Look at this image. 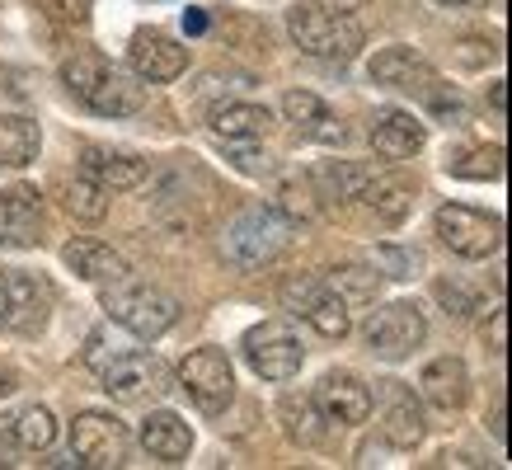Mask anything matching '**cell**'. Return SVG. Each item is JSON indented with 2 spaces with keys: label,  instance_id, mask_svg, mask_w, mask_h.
I'll return each instance as SVG.
<instances>
[{
  "label": "cell",
  "instance_id": "22",
  "mask_svg": "<svg viewBox=\"0 0 512 470\" xmlns=\"http://www.w3.org/2000/svg\"><path fill=\"white\" fill-rule=\"evenodd\" d=\"M419 386H423V395H428L437 409H461V405H466V395H470L466 362L451 358V353H447V358H433L428 367H423Z\"/></svg>",
  "mask_w": 512,
  "mask_h": 470
},
{
  "label": "cell",
  "instance_id": "20",
  "mask_svg": "<svg viewBox=\"0 0 512 470\" xmlns=\"http://www.w3.org/2000/svg\"><path fill=\"white\" fill-rule=\"evenodd\" d=\"M141 447L156 461H165V466H179L193 452V428L179 414H170V409H156L151 419L141 423Z\"/></svg>",
  "mask_w": 512,
  "mask_h": 470
},
{
  "label": "cell",
  "instance_id": "16",
  "mask_svg": "<svg viewBox=\"0 0 512 470\" xmlns=\"http://www.w3.org/2000/svg\"><path fill=\"white\" fill-rule=\"evenodd\" d=\"M127 62L137 71L141 80H151V85H165V80H179L188 71V52L174 38L156 29H141L132 33V47H127Z\"/></svg>",
  "mask_w": 512,
  "mask_h": 470
},
{
  "label": "cell",
  "instance_id": "13",
  "mask_svg": "<svg viewBox=\"0 0 512 470\" xmlns=\"http://www.w3.org/2000/svg\"><path fill=\"white\" fill-rule=\"evenodd\" d=\"M43 240V198L38 188H0V250H33Z\"/></svg>",
  "mask_w": 512,
  "mask_h": 470
},
{
  "label": "cell",
  "instance_id": "33",
  "mask_svg": "<svg viewBox=\"0 0 512 470\" xmlns=\"http://www.w3.org/2000/svg\"><path fill=\"white\" fill-rule=\"evenodd\" d=\"M123 348H127L123 339H109V329H94V334H90V348H85V362H90L94 372H99V367H104L109 358H118Z\"/></svg>",
  "mask_w": 512,
  "mask_h": 470
},
{
  "label": "cell",
  "instance_id": "25",
  "mask_svg": "<svg viewBox=\"0 0 512 470\" xmlns=\"http://www.w3.org/2000/svg\"><path fill=\"white\" fill-rule=\"evenodd\" d=\"M264 132H268V109H259V104H221L212 113V137L226 141V146L259 141Z\"/></svg>",
  "mask_w": 512,
  "mask_h": 470
},
{
  "label": "cell",
  "instance_id": "36",
  "mask_svg": "<svg viewBox=\"0 0 512 470\" xmlns=\"http://www.w3.org/2000/svg\"><path fill=\"white\" fill-rule=\"evenodd\" d=\"M489 344H494V353H503L508 348V315L494 311V329H489Z\"/></svg>",
  "mask_w": 512,
  "mask_h": 470
},
{
  "label": "cell",
  "instance_id": "19",
  "mask_svg": "<svg viewBox=\"0 0 512 470\" xmlns=\"http://www.w3.org/2000/svg\"><path fill=\"white\" fill-rule=\"evenodd\" d=\"M282 113H287V123H292L306 141H343V118L329 113V104L320 99V94L292 90L287 99H282Z\"/></svg>",
  "mask_w": 512,
  "mask_h": 470
},
{
  "label": "cell",
  "instance_id": "28",
  "mask_svg": "<svg viewBox=\"0 0 512 470\" xmlns=\"http://www.w3.org/2000/svg\"><path fill=\"white\" fill-rule=\"evenodd\" d=\"M10 438H15L24 452H43V447H52V438H57V419H52L43 405H33L10 423Z\"/></svg>",
  "mask_w": 512,
  "mask_h": 470
},
{
  "label": "cell",
  "instance_id": "40",
  "mask_svg": "<svg viewBox=\"0 0 512 470\" xmlns=\"http://www.w3.org/2000/svg\"><path fill=\"white\" fill-rule=\"evenodd\" d=\"M5 391H10V386H5V376H0V395H5Z\"/></svg>",
  "mask_w": 512,
  "mask_h": 470
},
{
  "label": "cell",
  "instance_id": "34",
  "mask_svg": "<svg viewBox=\"0 0 512 470\" xmlns=\"http://www.w3.org/2000/svg\"><path fill=\"white\" fill-rule=\"evenodd\" d=\"M437 297L447 301V306H451L456 315H475V311H480V301L470 297V292L461 287V282H437Z\"/></svg>",
  "mask_w": 512,
  "mask_h": 470
},
{
  "label": "cell",
  "instance_id": "31",
  "mask_svg": "<svg viewBox=\"0 0 512 470\" xmlns=\"http://www.w3.org/2000/svg\"><path fill=\"white\" fill-rule=\"evenodd\" d=\"M447 170L456 174V179H498V174H503V156L489 151V146H470V151L447 160Z\"/></svg>",
  "mask_w": 512,
  "mask_h": 470
},
{
  "label": "cell",
  "instance_id": "9",
  "mask_svg": "<svg viewBox=\"0 0 512 470\" xmlns=\"http://www.w3.org/2000/svg\"><path fill=\"white\" fill-rule=\"evenodd\" d=\"M437 235L451 254L461 259H489V254L503 245V221L489 217V212H475V207H461V203H447L437 207Z\"/></svg>",
  "mask_w": 512,
  "mask_h": 470
},
{
  "label": "cell",
  "instance_id": "4",
  "mask_svg": "<svg viewBox=\"0 0 512 470\" xmlns=\"http://www.w3.org/2000/svg\"><path fill=\"white\" fill-rule=\"evenodd\" d=\"M292 245V221L278 217L273 207H245L221 235V259L231 268H264Z\"/></svg>",
  "mask_w": 512,
  "mask_h": 470
},
{
  "label": "cell",
  "instance_id": "14",
  "mask_svg": "<svg viewBox=\"0 0 512 470\" xmlns=\"http://www.w3.org/2000/svg\"><path fill=\"white\" fill-rule=\"evenodd\" d=\"M311 405L320 409V419L325 423L353 428V423H367V414H372V391H367L353 372H329L325 381L315 386Z\"/></svg>",
  "mask_w": 512,
  "mask_h": 470
},
{
  "label": "cell",
  "instance_id": "15",
  "mask_svg": "<svg viewBox=\"0 0 512 470\" xmlns=\"http://www.w3.org/2000/svg\"><path fill=\"white\" fill-rule=\"evenodd\" d=\"M376 391H381V438L390 447H419L423 442V409L414 400V391L404 386V381H376Z\"/></svg>",
  "mask_w": 512,
  "mask_h": 470
},
{
  "label": "cell",
  "instance_id": "17",
  "mask_svg": "<svg viewBox=\"0 0 512 470\" xmlns=\"http://www.w3.org/2000/svg\"><path fill=\"white\" fill-rule=\"evenodd\" d=\"M423 141H428V132H423V123L414 118V113L381 109L372 118V146H376V156L409 160V156H419V151H423Z\"/></svg>",
  "mask_w": 512,
  "mask_h": 470
},
{
  "label": "cell",
  "instance_id": "21",
  "mask_svg": "<svg viewBox=\"0 0 512 470\" xmlns=\"http://www.w3.org/2000/svg\"><path fill=\"white\" fill-rule=\"evenodd\" d=\"M357 198L372 207V217L381 221V226H400V221L409 217V207H414V184L400 179V174H372Z\"/></svg>",
  "mask_w": 512,
  "mask_h": 470
},
{
  "label": "cell",
  "instance_id": "2",
  "mask_svg": "<svg viewBox=\"0 0 512 470\" xmlns=\"http://www.w3.org/2000/svg\"><path fill=\"white\" fill-rule=\"evenodd\" d=\"M99 306L109 311L113 325L132 329L137 339H160V334L179 320V301H174L170 292H160V287H151V282L127 278V273L104 287Z\"/></svg>",
  "mask_w": 512,
  "mask_h": 470
},
{
  "label": "cell",
  "instance_id": "37",
  "mask_svg": "<svg viewBox=\"0 0 512 470\" xmlns=\"http://www.w3.org/2000/svg\"><path fill=\"white\" fill-rule=\"evenodd\" d=\"M184 29H188V33H202V29H207V15H202V10H193V15H184Z\"/></svg>",
  "mask_w": 512,
  "mask_h": 470
},
{
  "label": "cell",
  "instance_id": "39",
  "mask_svg": "<svg viewBox=\"0 0 512 470\" xmlns=\"http://www.w3.org/2000/svg\"><path fill=\"white\" fill-rule=\"evenodd\" d=\"M437 5H451V10H456V5H466V0H437Z\"/></svg>",
  "mask_w": 512,
  "mask_h": 470
},
{
  "label": "cell",
  "instance_id": "6",
  "mask_svg": "<svg viewBox=\"0 0 512 470\" xmlns=\"http://www.w3.org/2000/svg\"><path fill=\"white\" fill-rule=\"evenodd\" d=\"M423 334H428V320L414 301H390V306H376L367 315V325H362V339L372 348L376 358L386 362H400L409 358L414 348L423 344Z\"/></svg>",
  "mask_w": 512,
  "mask_h": 470
},
{
  "label": "cell",
  "instance_id": "1",
  "mask_svg": "<svg viewBox=\"0 0 512 470\" xmlns=\"http://www.w3.org/2000/svg\"><path fill=\"white\" fill-rule=\"evenodd\" d=\"M62 80L85 109L104 113V118H127V113H137L141 104H146V85L123 76V71L109 66L99 52H76V57H66Z\"/></svg>",
  "mask_w": 512,
  "mask_h": 470
},
{
  "label": "cell",
  "instance_id": "29",
  "mask_svg": "<svg viewBox=\"0 0 512 470\" xmlns=\"http://www.w3.org/2000/svg\"><path fill=\"white\" fill-rule=\"evenodd\" d=\"M367 179H372V170H362V165H348V160H339V165H325V170L315 174V184L325 188V198H339V203H353Z\"/></svg>",
  "mask_w": 512,
  "mask_h": 470
},
{
  "label": "cell",
  "instance_id": "35",
  "mask_svg": "<svg viewBox=\"0 0 512 470\" xmlns=\"http://www.w3.org/2000/svg\"><path fill=\"white\" fill-rule=\"evenodd\" d=\"M235 165H240V170L245 174H268V156H259V151H235Z\"/></svg>",
  "mask_w": 512,
  "mask_h": 470
},
{
  "label": "cell",
  "instance_id": "7",
  "mask_svg": "<svg viewBox=\"0 0 512 470\" xmlns=\"http://www.w3.org/2000/svg\"><path fill=\"white\" fill-rule=\"evenodd\" d=\"M127 447H132V433H127V423L113 419V414L85 409V414L71 423V456H76V466H94V470L123 466Z\"/></svg>",
  "mask_w": 512,
  "mask_h": 470
},
{
  "label": "cell",
  "instance_id": "27",
  "mask_svg": "<svg viewBox=\"0 0 512 470\" xmlns=\"http://www.w3.org/2000/svg\"><path fill=\"white\" fill-rule=\"evenodd\" d=\"M66 212H71L76 221H99L104 212H109V188L94 184L90 174L71 179V184H66Z\"/></svg>",
  "mask_w": 512,
  "mask_h": 470
},
{
  "label": "cell",
  "instance_id": "18",
  "mask_svg": "<svg viewBox=\"0 0 512 470\" xmlns=\"http://www.w3.org/2000/svg\"><path fill=\"white\" fill-rule=\"evenodd\" d=\"M372 80H381V85H395V90H423V94L437 90L433 66L423 62L414 47H386V52H376Z\"/></svg>",
  "mask_w": 512,
  "mask_h": 470
},
{
  "label": "cell",
  "instance_id": "12",
  "mask_svg": "<svg viewBox=\"0 0 512 470\" xmlns=\"http://www.w3.org/2000/svg\"><path fill=\"white\" fill-rule=\"evenodd\" d=\"M99 381L113 400H146V395L165 391V367L141 348H123L118 358H109L99 367Z\"/></svg>",
  "mask_w": 512,
  "mask_h": 470
},
{
  "label": "cell",
  "instance_id": "11",
  "mask_svg": "<svg viewBox=\"0 0 512 470\" xmlns=\"http://www.w3.org/2000/svg\"><path fill=\"white\" fill-rule=\"evenodd\" d=\"M179 386L193 395V405H198L202 414H221L235 395L231 358H226L221 348H193V353L179 362Z\"/></svg>",
  "mask_w": 512,
  "mask_h": 470
},
{
  "label": "cell",
  "instance_id": "26",
  "mask_svg": "<svg viewBox=\"0 0 512 470\" xmlns=\"http://www.w3.org/2000/svg\"><path fill=\"white\" fill-rule=\"evenodd\" d=\"M38 146H43V132L33 118H19V113H0V165H29L38 160Z\"/></svg>",
  "mask_w": 512,
  "mask_h": 470
},
{
  "label": "cell",
  "instance_id": "8",
  "mask_svg": "<svg viewBox=\"0 0 512 470\" xmlns=\"http://www.w3.org/2000/svg\"><path fill=\"white\" fill-rule=\"evenodd\" d=\"M245 358L264 381H292L306 362V348L296 339V329L287 320H264L245 334Z\"/></svg>",
  "mask_w": 512,
  "mask_h": 470
},
{
  "label": "cell",
  "instance_id": "30",
  "mask_svg": "<svg viewBox=\"0 0 512 470\" xmlns=\"http://www.w3.org/2000/svg\"><path fill=\"white\" fill-rule=\"evenodd\" d=\"M278 217H287L296 226V221H315V212H320V203H315V184H306V179H287V184L278 188V207H273Z\"/></svg>",
  "mask_w": 512,
  "mask_h": 470
},
{
  "label": "cell",
  "instance_id": "24",
  "mask_svg": "<svg viewBox=\"0 0 512 470\" xmlns=\"http://www.w3.org/2000/svg\"><path fill=\"white\" fill-rule=\"evenodd\" d=\"M85 174H90L94 184H104L109 193H127V188L146 184V160L123 156V151H99V146H90V151H85Z\"/></svg>",
  "mask_w": 512,
  "mask_h": 470
},
{
  "label": "cell",
  "instance_id": "38",
  "mask_svg": "<svg viewBox=\"0 0 512 470\" xmlns=\"http://www.w3.org/2000/svg\"><path fill=\"white\" fill-rule=\"evenodd\" d=\"M329 10H362V5H367V0H325Z\"/></svg>",
  "mask_w": 512,
  "mask_h": 470
},
{
  "label": "cell",
  "instance_id": "32",
  "mask_svg": "<svg viewBox=\"0 0 512 470\" xmlns=\"http://www.w3.org/2000/svg\"><path fill=\"white\" fill-rule=\"evenodd\" d=\"M282 419H287V438H292V442H306V447H315V442H320L311 400H287V405H282Z\"/></svg>",
  "mask_w": 512,
  "mask_h": 470
},
{
  "label": "cell",
  "instance_id": "10",
  "mask_svg": "<svg viewBox=\"0 0 512 470\" xmlns=\"http://www.w3.org/2000/svg\"><path fill=\"white\" fill-rule=\"evenodd\" d=\"M52 311V287L38 273L24 268H0V329L33 334Z\"/></svg>",
  "mask_w": 512,
  "mask_h": 470
},
{
  "label": "cell",
  "instance_id": "3",
  "mask_svg": "<svg viewBox=\"0 0 512 470\" xmlns=\"http://www.w3.org/2000/svg\"><path fill=\"white\" fill-rule=\"evenodd\" d=\"M287 29L306 57H325V62H353L367 38L353 10H329V5H296L287 15Z\"/></svg>",
  "mask_w": 512,
  "mask_h": 470
},
{
  "label": "cell",
  "instance_id": "23",
  "mask_svg": "<svg viewBox=\"0 0 512 470\" xmlns=\"http://www.w3.org/2000/svg\"><path fill=\"white\" fill-rule=\"evenodd\" d=\"M62 259L71 273H80V278H90V282H113L127 273V259L113 245H104V240H71L62 250Z\"/></svg>",
  "mask_w": 512,
  "mask_h": 470
},
{
  "label": "cell",
  "instance_id": "5",
  "mask_svg": "<svg viewBox=\"0 0 512 470\" xmlns=\"http://www.w3.org/2000/svg\"><path fill=\"white\" fill-rule=\"evenodd\" d=\"M282 306L296 315V320H306L315 334H325V339H348V329H353V315H348V297H343L339 287L320 273H296V278L282 282Z\"/></svg>",
  "mask_w": 512,
  "mask_h": 470
}]
</instances>
